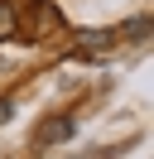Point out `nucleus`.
<instances>
[{
    "mask_svg": "<svg viewBox=\"0 0 154 159\" xmlns=\"http://www.w3.org/2000/svg\"><path fill=\"white\" fill-rule=\"evenodd\" d=\"M34 5H38V29H43V24H48V29H58V24H63V15L53 10V0H34Z\"/></svg>",
    "mask_w": 154,
    "mask_h": 159,
    "instance_id": "20e7f679",
    "label": "nucleus"
},
{
    "mask_svg": "<svg viewBox=\"0 0 154 159\" xmlns=\"http://www.w3.org/2000/svg\"><path fill=\"white\" fill-rule=\"evenodd\" d=\"M19 34V5L15 0H0V43H10Z\"/></svg>",
    "mask_w": 154,
    "mask_h": 159,
    "instance_id": "f257e3e1",
    "label": "nucleus"
},
{
    "mask_svg": "<svg viewBox=\"0 0 154 159\" xmlns=\"http://www.w3.org/2000/svg\"><path fill=\"white\" fill-rule=\"evenodd\" d=\"M144 34H149V20H144V15H135V20L120 29V39H130V43H144Z\"/></svg>",
    "mask_w": 154,
    "mask_h": 159,
    "instance_id": "7ed1b4c3",
    "label": "nucleus"
},
{
    "mask_svg": "<svg viewBox=\"0 0 154 159\" xmlns=\"http://www.w3.org/2000/svg\"><path fill=\"white\" fill-rule=\"evenodd\" d=\"M10 116H15V101H0V125H5Z\"/></svg>",
    "mask_w": 154,
    "mask_h": 159,
    "instance_id": "423d86ee",
    "label": "nucleus"
},
{
    "mask_svg": "<svg viewBox=\"0 0 154 159\" xmlns=\"http://www.w3.org/2000/svg\"><path fill=\"white\" fill-rule=\"evenodd\" d=\"M82 43H87V48H106V43H111V34H87Z\"/></svg>",
    "mask_w": 154,
    "mask_h": 159,
    "instance_id": "39448f33",
    "label": "nucleus"
},
{
    "mask_svg": "<svg viewBox=\"0 0 154 159\" xmlns=\"http://www.w3.org/2000/svg\"><path fill=\"white\" fill-rule=\"evenodd\" d=\"M67 135H72V120H67V116H53V125L38 130V145H58V140H67Z\"/></svg>",
    "mask_w": 154,
    "mask_h": 159,
    "instance_id": "f03ea898",
    "label": "nucleus"
}]
</instances>
